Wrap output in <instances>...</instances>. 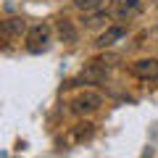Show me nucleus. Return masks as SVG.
Returning a JSON list of instances; mask_svg holds the SVG:
<instances>
[{
	"label": "nucleus",
	"instance_id": "nucleus-1",
	"mask_svg": "<svg viewBox=\"0 0 158 158\" xmlns=\"http://www.w3.org/2000/svg\"><path fill=\"white\" fill-rule=\"evenodd\" d=\"M50 34L53 29L48 27V24H34V27H29L27 32V50L29 53H45L48 48H50Z\"/></svg>",
	"mask_w": 158,
	"mask_h": 158
},
{
	"label": "nucleus",
	"instance_id": "nucleus-3",
	"mask_svg": "<svg viewBox=\"0 0 158 158\" xmlns=\"http://www.w3.org/2000/svg\"><path fill=\"white\" fill-rule=\"evenodd\" d=\"M103 85V82H108V69H103V66H98L95 61H90L82 71H79V77L74 79L71 85Z\"/></svg>",
	"mask_w": 158,
	"mask_h": 158
},
{
	"label": "nucleus",
	"instance_id": "nucleus-12",
	"mask_svg": "<svg viewBox=\"0 0 158 158\" xmlns=\"http://www.w3.org/2000/svg\"><path fill=\"white\" fill-rule=\"evenodd\" d=\"M92 132H95V127L90 124V121H82V124H77V129H74V140L82 142V140H90Z\"/></svg>",
	"mask_w": 158,
	"mask_h": 158
},
{
	"label": "nucleus",
	"instance_id": "nucleus-10",
	"mask_svg": "<svg viewBox=\"0 0 158 158\" xmlns=\"http://www.w3.org/2000/svg\"><path fill=\"white\" fill-rule=\"evenodd\" d=\"M92 61H95L98 66H103V69H108V71H111V69H116L118 63H121V56H118V53H103V56L92 58Z\"/></svg>",
	"mask_w": 158,
	"mask_h": 158
},
{
	"label": "nucleus",
	"instance_id": "nucleus-5",
	"mask_svg": "<svg viewBox=\"0 0 158 158\" xmlns=\"http://www.w3.org/2000/svg\"><path fill=\"white\" fill-rule=\"evenodd\" d=\"M124 27H106V32L98 37V42H95V48L98 50H108L111 45H116L118 40H124Z\"/></svg>",
	"mask_w": 158,
	"mask_h": 158
},
{
	"label": "nucleus",
	"instance_id": "nucleus-4",
	"mask_svg": "<svg viewBox=\"0 0 158 158\" xmlns=\"http://www.w3.org/2000/svg\"><path fill=\"white\" fill-rule=\"evenodd\" d=\"M132 71H135V77L145 79V82H156L158 79V58H140V61L132 63Z\"/></svg>",
	"mask_w": 158,
	"mask_h": 158
},
{
	"label": "nucleus",
	"instance_id": "nucleus-2",
	"mask_svg": "<svg viewBox=\"0 0 158 158\" xmlns=\"http://www.w3.org/2000/svg\"><path fill=\"white\" fill-rule=\"evenodd\" d=\"M100 106H103V98L98 95V92H92V90L79 92V95L71 100V111L77 113V116H87V113H95Z\"/></svg>",
	"mask_w": 158,
	"mask_h": 158
},
{
	"label": "nucleus",
	"instance_id": "nucleus-7",
	"mask_svg": "<svg viewBox=\"0 0 158 158\" xmlns=\"http://www.w3.org/2000/svg\"><path fill=\"white\" fill-rule=\"evenodd\" d=\"M140 11V0H113V19H132L135 13Z\"/></svg>",
	"mask_w": 158,
	"mask_h": 158
},
{
	"label": "nucleus",
	"instance_id": "nucleus-11",
	"mask_svg": "<svg viewBox=\"0 0 158 158\" xmlns=\"http://www.w3.org/2000/svg\"><path fill=\"white\" fill-rule=\"evenodd\" d=\"M106 3H108V0H74V6H77L82 13L100 11V8H106Z\"/></svg>",
	"mask_w": 158,
	"mask_h": 158
},
{
	"label": "nucleus",
	"instance_id": "nucleus-9",
	"mask_svg": "<svg viewBox=\"0 0 158 158\" xmlns=\"http://www.w3.org/2000/svg\"><path fill=\"white\" fill-rule=\"evenodd\" d=\"M108 19H111V16H108V13L100 8V11H90V13H85V19H82V21H85L87 29H100V27H106V24H108Z\"/></svg>",
	"mask_w": 158,
	"mask_h": 158
},
{
	"label": "nucleus",
	"instance_id": "nucleus-8",
	"mask_svg": "<svg viewBox=\"0 0 158 158\" xmlns=\"http://www.w3.org/2000/svg\"><path fill=\"white\" fill-rule=\"evenodd\" d=\"M56 32H58V40H61V42H66V45H74V42L79 40L77 29H74V24L69 21V19H61V21L56 24Z\"/></svg>",
	"mask_w": 158,
	"mask_h": 158
},
{
	"label": "nucleus",
	"instance_id": "nucleus-6",
	"mask_svg": "<svg viewBox=\"0 0 158 158\" xmlns=\"http://www.w3.org/2000/svg\"><path fill=\"white\" fill-rule=\"evenodd\" d=\"M27 32H29V29H27V21H24V19H19V16L6 19V21H3V27H0V34H3V40L21 37V34H27Z\"/></svg>",
	"mask_w": 158,
	"mask_h": 158
}]
</instances>
